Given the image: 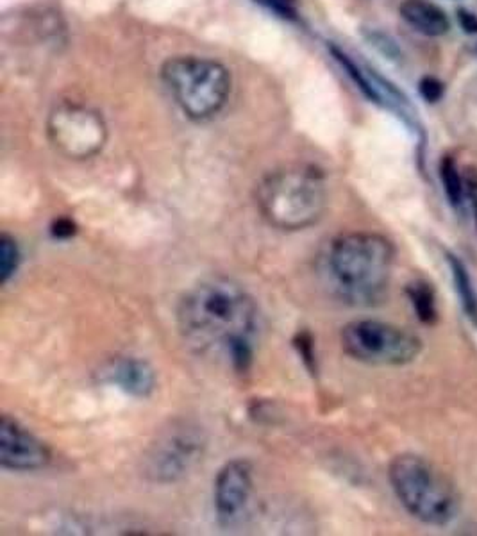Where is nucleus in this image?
Instances as JSON below:
<instances>
[{
  "mask_svg": "<svg viewBox=\"0 0 477 536\" xmlns=\"http://www.w3.org/2000/svg\"><path fill=\"white\" fill-rule=\"evenodd\" d=\"M179 331L190 347L226 358L243 372L252 361L258 308L247 290L227 277H208L192 286L177 306Z\"/></svg>",
  "mask_w": 477,
  "mask_h": 536,
  "instance_id": "1",
  "label": "nucleus"
},
{
  "mask_svg": "<svg viewBox=\"0 0 477 536\" xmlns=\"http://www.w3.org/2000/svg\"><path fill=\"white\" fill-rule=\"evenodd\" d=\"M395 263L391 242L375 233L340 235L325 249L322 272L329 290L350 306H375L388 292Z\"/></svg>",
  "mask_w": 477,
  "mask_h": 536,
  "instance_id": "2",
  "label": "nucleus"
},
{
  "mask_svg": "<svg viewBox=\"0 0 477 536\" xmlns=\"http://www.w3.org/2000/svg\"><path fill=\"white\" fill-rule=\"evenodd\" d=\"M263 219L281 231H302L315 226L327 206V186L322 172L295 165L268 174L256 192Z\"/></svg>",
  "mask_w": 477,
  "mask_h": 536,
  "instance_id": "3",
  "label": "nucleus"
},
{
  "mask_svg": "<svg viewBox=\"0 0 477 536\" xmlns=\"http://www.w3.org/2000/svg\"><path fill=\"white\" fill-rule=\"evenodd\" d=\"M390 484L400 504L431 525L448 524L459 507V497L448 477L416 454L397 456L388 468Z\"/></svg>",
  "mask_w": 477,
  "mask_h": 536,
  "instance_id": "4",
  "label": "nucleus"
},
{
  "mask_svg": "<svg viewBox=\"0 0 477 536\" xmlns=\"http://www.w3.org/2000/svg\"><path fill=\"white\" fill-rule=\"evenodd\" d=\"M161 76L177 106L193 120L217 115L231 94L227 69L208 58H172L163 65Z\"/></svg>",
  "mask_w": 477,
  "mask_h": 536,
  "instance_id": "5",
  "label": "nucleus"
},
{
  "mask_svg": "<svg viewBox=\"0 0 477 536\" xmlns=\"http://www.w3.org/2000/svg\"><path fill=\"white\" fill-rule=\"evenodd\" d=\"M341 349L352 359L374 367H402L415 361L422 340L395 324L374 318L352 320L341 329Z\"/></svg>",
  "mask_w": 477,
  "mask_h": 536,
  "instance_id": "6",
  "label": "nucleus"
},
{
  "mask_svg": "<svg viewBox=\"0 0 477 536\" xmlns=\"http://www.w3.org/2000/svg\"><path fill=\"white\" fill-rule=\"evenodd\" d=\"M206 447L204 429L186 418L161 429L144 456V475L160 484L183 479L202 459Z\"/></svg>",
  "mask_w": 477,
  "mask_h": 536,
  "instance_id": "7",
  "label": "nucleus"
},
{
  "mask_svg": "<svg viewBox=\"0 0 477 536\" xmlns=\"http://www.w3.org/2000/svg\"><path fill=\"white\" fill-rule=\"evenodd\" d=\"M47 135L60 154L81 161L104 149L108 126L99 111L76 103H62L49 115Z\"/></svg>",
  "mask_w": 477,
  "mask_h": 536,
  "instance_id": "8",
  "label": "nucleus"
},
{
  "mask_svg": "<svg viewBox=\"0 0 477 536\" xmlns=\"http://www.w3.org/2000/svg\"><path fill=\"white\" fill-rule=\"evenodd\" d=\"M254 491L252 466L247 459L227 461L215 477V513L224 527L242 522Z\"/></svg>",
  "mask_w": 477,
  "mask_h": 536,
  "instance_id": "9",
  "label": "nucleus"
},
{
  "mask_svg": "<svg viewBox=\"0 0 477 536\" xmlns=\"http://www.w3.org/2000/svg\"><path fill=\"white\" fill-rule=\"evenodd\" d=\"M51 461L47 445L15 418L4 415L0 420V465L15 472L45 468Z\"/></svg>",
  "mask_w": 477,
  "mask_h": 536,
  "instance_id": "10",
  "label": "nucleus"
},
{
  "mask_svg": "<svg viewBox=\"0 0 477 536\" xmlns=\"http://www.w3.org/2000/svg\"><path fill=\"white\" fill-rule=\"evenodd\" d=\"M101 381L120 388L122 392L145 399L156 388L154 368L140 358H117L108 361L101 372Z\"/></svg>",
  "mask_w": 477,
  "mask_h": 536,
  "instance_id": "11",
  "label": "nucleus"
},
{
  "mask_svg": "<svg viewBox=\"0 0 477 536\" xmlns=\"http://www.w3.org/2000/svg\"><path fill=\"white\" fill-rule=\"evenodd\" d=\"M400 17L418 33L427 37H443L450 29V22L443 10L425 0H404Z\"/></svg>",
  "mask_w": 477,
  "mask_h": 536,
  "instance_id": "12",
  "label": "nucleus"
},
{
  "mask_svg": "<svg viewBox=\"0 0 477 536\" xmlns=\"http://www.w3.org/2000/svg\"><path fill=\"white\" fill-rule=\"evenodd\" d=\"M447 261L452 270V279H454V286H456V293L459 297L461 308L466 313V317L470 318V322L477 326V293L472 286V279L459 258H456L454 254H447Z\"/></svg>",
  "mask_w": 477,
  "mask_h": 536,
  "instance_id": "13",
  "label": "nucleus"
},
{
  "mask_svg": "<svg viewBox=\"0 0 477 536\" xmlns=\"http://www.w3.org/2000/svg\"><path fill=\"white\" fill-rule=\"evenodd\" d=\"M407 297L409 302L416 313V317L424 324H434L438 318V309H436V299H434V290L431 284L424 281H415L407 286Z\"/></svg>",
  "mask_w": 477,
  "mask_h": 536,
  "instance_id": "14",
  "label": "nucleus"
},
{
  "mask_svg": "<svg viewBox=\"0 0 477 536\" xmlns=\"http://www.w3.org/2000/svg\"><path fill=\"white\" fill-rule=\"evenodd\" d=\"M440 176L445 188V194L448 197V202L454 208H459L465 201V177L459 174V169L456 161L450 156H445L440 163Z\"/></svg>",
  "mask_w": 477,
  "mask_h": 536,
  "instance_id": "15",
  "label": "nucleus"
},
{
  "mask_svg": "<svg viewBox=\"0 0 477 536\" xmlns=\"http://www.w3.org/2000/svg\"><path fill=\"white\" fill-rule=\"evenodd\" d=\"M21 265V249L17 240L4 233L0 236V283L8 284Z\"/></svg>",
  "mask_w": 477,
  "mask_h": 536,
  "instance_id": "16",
  "label": "nucleus"
},
{
  "mask_svg": "<svg viewBox=\"0 0 477 536\" xmlns=\"http://www.w3.org/2000/svg\"><path fill=\"white\" fill-rule=\"evenodd\" d=\"M418 90L427 103H438L443 97V85L434 78H424L418 85Z\"/></svg>",
  "mask_w": 477,
  "mask_h": 536,
  "instance_id": "17",
  "label": "nucleus"
},
{
  "mask_svg": "<svg viewBox=\"0 0 477 536\" xmlns=\"http://www.w3.org/2000/svg\"><path fill=\"white\" fill-rule=\"evenodd\" d=\"M465 195L472 206L473 220L477 226V170L468 169L465 174Z\"/></svg>",
  "mask_w": 477,
  "mask_h": 536,
  "instance_id": "18",
  "label": "nucleus"
},
{
  "mask_svg": "<svg viewBox=\"0 0 477 536\" xmlns=\"http://www.w3.org/2000/svg\"><path fill=\"white\" fill-rule=\"evenodd\" d=\"M368 40L372 42V45L374 47H377L384 56H388V58H391V60H397L399 58V49H397V45L386 37V35H382V33H370L368 35Z\"/></svg>",
  "mask_w": 477,
  "mask_h": 536,
  "instance_id": "19",
  "label": "nucleus"
},
{
  "mask_svg": "<svg viewBox=\"0 0 477 536\" xmlns=\"http://www.w3.org/2000/svg\"><path fill=\"white\" fill-rule=\"evenodd\" d=\"M457 22L466 35L477 33V17L468 10H457Z\"/></svg>",
  "mask_w": 477,
  "mask_h": 536,
  "instance_id": "20",
  "label": "nucleus"
},
{
  "mask_svg": "<svg viewBox=\"0 0 477 536\" xmlns=\"http://www.w3.org/2000/svg\"><path fill=\"white\" fill-rule=\"evenodd\" d=\"M74 233H76V226H74V222L69 220V219H60V220H56L54 226H53V235H54L56 238H69V236H72Z\"/></svg>",
  "mask_w": 477,
  "mask_h": 536,
  "instance_id": "21",
  "label": "nucleus"
},
{
  "mask_svg": "<svg viewBox=\"0 0 477 536\" xmlns=\"http://www.w3.org/2000/svg\"><path fill=\"white\" fill-rule=\"evenodd\" d=\"M265 3L279 12L283 17H293L295 15V0H265Z\"/></svg>",
  "mask_w": 477,
  "mask_h": 536,
  "instance_id": "22",
  "label": "nucleus"
},
{
  "mask_svg": "<svg viewBox=\"0 0 477 536\" xmlns=\"http://www.w3.org/2000/svg\"><path fill=\"white\" fill-rule=\"evenodd\" d=\"M475 54H477V47H475Z\"/></svg>",
  "mask_w": 477,
  "mask_h": 536,
  "instance_id": "23",
  "label": "nucleus"
}]
</instances>
